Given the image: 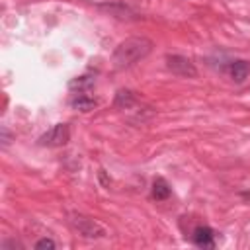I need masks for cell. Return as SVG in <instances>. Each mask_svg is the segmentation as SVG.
<instances>
[{
	"mask_svg": "<svg viewBox=\"0 0 250 250\" xmlns=\"http://www.w3.org/2000/svg\"><path fill=\"white\" fill-rule=\"evenodd\" d=\"M154 43L148 37H127L111 53V64L115 70H125L150 55Z\"/></svg>",
	"mask_w": 250,
	"mask_h": 250,
	"instance_id": "obj_1",
	"label": "cell"
},
{
	"mask_svg": "<svg viewBox=\"0 0 250 250\" xmlns=\"http://www.w3.org/2000/svg\"><path fill=\"white\" fill-rule=\"evenodd\" d=\"M70 223L78 230V234H82L84 238H102V236L107 234L104 225H100L98 221H94V219H90L86 215H72Z\"/></svg>",
	"mask_w": 250,
	"mask_h": 250,
	"instance_id": "obj_2",
	"label": "cell"
},
{
	"mask_svg": "<svg viewBox=\"0 0 250 250\" xmlns=\"http://www.w3.org/2000/svg\"><path fill=\"white\" fill-rule=\"evenodd\" d=\"M70 141V129L66 123H57L53 125L49 131H45L39 137V145L41 146H64Z\"/></svg>",
	"mask_w": 250,
	"mask_h": 250,
	"instance_id": "obj_3",
	"label": "cell"
},
{
	"mask_svg": "<svg viewBox=\"0 0 250 250\" xmlns=\"http://www.w3.org/2000/svg\"><path fill=\"white\" fill-rule=\"evenodd\" d=\"M166 66L172 74L182 76V78H195L197 76V70H195L193 62L188 57H182V55H168L166 57Z\"/></svg>",
	"mask_w": 250,
	"mask_h": 250,
	"instance_id": "obj_4",
	"label": "cell"
},
{
	"mask_svg": "<svg viewBox=\"0 0 250 250\" xmlns=\"http://www.w3.org/2000/svg\"><path fill=\"white\" fill-rule=\"evenodd\" d=\"M217 232L211 227H195L191 232V242L199 248H215Z\"/></svg>",
	"mask_w": 250,
	"mask_h": 250,
	"instance_id": "obj_5",
	"label": "cell"
},
{
	"mask_svg": "<svg viewBox=\"0 0 250 250\" xmlns=\"http://www.w3.org/2000/svg\"><path fill=\"white\" fill-rule=\"evenodd\" d=\"M227 72L230 74V78H232L234 82H244V78H246V76H248V72H250V64H248L246 61L238 59V61L229 62Z\"/></svg>",
	"mask_w": 250,
	"mask_h": 250,
	"instance_id": "obj_6",
	"label": "cell"
},
{
	"mask_svg": "<svg viewBox=\"0 0 250 250\" xmlns=\"http://www.w3.org/2000/svg\"><path fill=\"white\" fill-rule=\"evenodd\" d=\"M96 105H98V102H96L92 96L84 94V92H78V94L70 100V107H74V109H78V111H90V109H94Z\"/></svg>",
	"mask_w": 250,
	"mask_h": 250,
	"instance_id": "obj_7",
	"label": "cell"
},
{
	"mask_svg": "<svg viewBox=\"0 0 250 250\" xmlns=\"http://www.w3.org/2000/svg\"><path fill=\"white\" fill-rule=\"evenodd\" d=\"M170 193H172V189H170V186H168V182H166L164 178H156V180L152 182V197H154L156 201L168 199Z\"/></svg>",
	"mask_w": 250,
	"mask_h": 250,
	"instance_id": "obj_8",
	"label": "cell"
},
{
	"mask_svg": "<svg viewBox=\"0 0 250 250\" xmlns=\"http://www.w3.org/2000/svg\"><path fill=\"white\" fill-rule=\"evenodd\" d=\"M92 86H94V76H88V74L78 76V78H74V80L68 82V88L70 90H78V92H86Z\"/></svg>",
	"mask_w": 250,
	"mask_h": 250,
	"instance_id": "obj_9",
	"label": "cell"
},
{
	"mask_svg": "<svg viewBox=\"0 0 250 250\" xmlns=\"http://www.w3.org/2000/svg\"><path fill=\"white\" fill-rule=\"evenodd\" d=\"M137 102L135 94L129 92V90H119L117 96H115V107H123V109H129L133 104Z\"/></svg>",
	"mask_w": 250,
	"mask_h": 250,
	"instance_id": "obj_10",
	"label": "cell"
},
{
	"mask_svg": "<svg viewBox=\"0 0 250 250\" xmlns=\"http://www.w3.org/2000/svg\"><path fill=\"white\" fill-rule=\"evenodd\" d=\"M35 248H37V250H43V248H47V250H55V248H57V242H55L53 238H41V240L35 242Z\"/></svg>",
	"mask_w": 250,
	"mask_h": 250,
	"instance_id": "obj_11",
	"label": "cell"
},
{
	"mask_svg": "<svg viewBox=\"0 0 250 250\" xmlns=\"http://www.w3.org/2000/svg\"><path fill=\"white\" fill-rule=\"evenodd\" d=\"M10 143V133H8V129L6 127H2V145L6 146Z\"/></svg>",
	"mask_w": 250,
	"mask_h": 250,
	"instance_id": "obj_12",
	"label": "cell"
}]
</instances>
